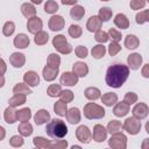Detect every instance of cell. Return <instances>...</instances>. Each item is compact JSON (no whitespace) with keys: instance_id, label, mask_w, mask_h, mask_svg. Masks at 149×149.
<instances>
[{"instance_id":"6da1fadb","label":"cell","mask_w":149,"mask_h":149,"mask_svg":"<svg viewBox=\"0 0 149 149\" xmlns=\"http://www.w3.org/2000/svg\"><path fill=\"white\" fill-rule=\"evenodd\" d=\"M128 76H129V68L122 63H115L107 69L105 80L108 86L119 88L126 83Z\"/></svg>"},{"instance_id":"7a4b0ae2","label":"cell","mask_w":149,"mask_h":149,"mask_svg":"<svg viewBox=\"0 0 149 149\" xmlns=\"http://www.w3.org/2000/svg\"><path fill=\"white\" fill-rule=\"evenodd\" d=\"M45 132L49 137H51L54 140H62L68 134V126L65 125V122L63 120L54 119L47 125Z\"/></svg>"},{"instance_id":"3957f363","label":"cell","mask_w":149,"mask_h":149,"mask_svg":"<svg viewBox=\"0 0 149 149\" xmlns=\"http://www.w3.org/2000/svg\"><path fill=\"white\" fill-rule=\"evenodd\" d=\"M84 116L88 120L102 119L105 116V109L102 106H99L94 102H87L84 106Z\"/></svg>"},{"instance_id":"277c9868","label":"cell","mask_w":149,"mask_h":149,"mask_svg":"<svg viewBox=\"0 0 149 149\" xmlns=\"http://www.w3.org/2000/svg\"><path fill=\"white\" fill-rule=\"evenodd\" d=\"M52 45L58 52H61L63 55H68L72 51V45L68 42V40L64 35H56L52 38Z\"/></svg>"},{"instance_id":"5b68a950","label":"cell","mask_w":149,"mask_h":149,"mask_svg":"<svg viewBox=\"0 0 149 149\" xmlns=\"http://www.w3.org/2000/svg\"><path fill=\"white\" fill-rule=\"evenodd\" d=\"M108 146L114 149H126L127 147V136L120 132L112 134L111 139L108 140Z\"/></svg>"},{"instance_id":"8992f818","label":"cell","mask_w":149,"mask_h":149,"mask_svg":"<svg viewBox=\"0 0 149 149\" xmlns=\"http://www.w3.org/2000/svg\"><path fill=\"white\" fill-rule=\"evenodd\" d=\"M122 128L130 135H136L140 133V129H141V121L134 116L132 118H128L125 120L123 125H122Z\"/></svg>"},{"instance_id":"52a82bcc","label":"cell","mask_w":149,"mask_h":149,"mask_svg":"<svg viewBox=\"0 0 149 149\" xmlns=\"http://www.w3.org/2000/svg\"><path fill=\"white\" fill-rule=\"evenodd\" d=\"M76 136H77V140L80 141L81 143H90L92 140V134H91L88 127H86L84 125L79 126L76 129Z\"/></svg>"},{"instance_id":"ba28073f","label":"cell","mask_w":149,"mask_h":149,"mask_svg":"<svg viewBox=\"0 0 149 149\" xmlns=\"http://www.w3.org/2000/svg\"><path fill=\"white\" fill-rule=\"evenodd\" d=\"M132 113H133V116H134V118H136V119H139V120H143V119H146V118L148 116L149 108H148L147 104H144V102H139V104H136V105L134 106Z\"/></svg>"},{"instance_id":"9c48e42d","label":"cell","mask_w":149,"mask_h":149,"mask_svg":"<svg viewBox=\"0 0 149 149\" xmlns=\"http://www.w3.org/2000/svg\"><path fill=\"white\" fill-rule=\"evenodd\" d=\"M43 27V22L40 17L37 16H33V17H29L28 19V22H27V29L29 30V33L31 34H36L38 33Z\"/></svg>"},{"instance_id":"30bf717a","label":"cell","mask_w":149,"mask_h":149,"mask_svg":"<svg viewBox=\"0 0 149 149\" xmlns=\"http://www.w3.org/2000/svg\"><path fill=\"white\" fill-rule=\"evenodd\" d=\"M64 24H65V21L63 19V16H61V15H54L49 20V28L52 31L62 30L64 28Z\"/></svg>"},{"instance_id":"8fae6325","label":"cell","mask_w":149,"mask_h":149,"mask_svg":"<svg viewBox=\"0 0 149 149\" xmlns=\"http://www.w3.org/2000/svg\"><path fill=\"white\" fill-rule=\"evenodd\" d=\"M107 137V130L104 126L101 125H95L93 127V134H92V139L95 142H104Z\"/></svg>"},{"instance_id":"7c38bea8","label":"cell","mask_w":149,"mask_h":149,"mask_svg":"<svg viewBox=\"0 0 149 149\" xmlns=\"http://www.w3.org/2000/svg\"><path fill=\"white\" fill-rule=\"evenodd\" d=\"M78 83V76L73 72H64L61 76V84L65 86H74Z\"/></svg>"},{"instance_id":"4fadbf2b","label":"cell","mask_w":149,"mask_h":149,"mask_svg":"<svg viewBox=\"0 0 149 149\" xmlns=\"http://www.w3.org/2000/svg\"><path fill=\"white\" fill-rule=\"evenodd\" d=\"M101 26H102V21L99 19V16H95V15L91 16L87 20V23H86V28L91 33H95V31L100 30Z\"/></svg>"},{"instance_id":"5bb4252c","label":"cell","mask_w":149,"mask_h":149,"mask_svg":"<svg viewBox=\"0 0 149 149\" xmlns=\"http://www.w3.org/2000/svg\"><path fill=\"white\" fill-rule=\"evenodd\" d=\"M127 64L128 68H130L132 70H137L140 69L141 64H142V56L140 54H130L127 57Z\"/></svg>"},{"instance_id":"9a60e30c","label":"cell","mask_w":149,"mask_h":149,"mask_svg":"<svg viewBox=\"0 0 149 149\" xmlns=\"http://www.w3.org/2000/svg\"><path fill=\"white\" fill-rule=\"evenodd\" d=\"M65 116H66V120H68L71 125H76V123H78V122L80 121V119H81L80 111H79L77 107H72V108L68 109Z\"/></svg>"},{"instance_id":"2e32d148","label":"cell","mask_w":149,"mask_h":149,"mask_svg":"<svg viewBox=\"0 0 149 149\" xmlns=\"http://www.w3.org/2000/svg\"><path fill=\"white\" fill-rule=\"evenodd\" d=\"M23 80L28 86H37L40 84V77L35 71H27L23 74Z\"/></svg>"},{"instance_id":"e0dca14e","label":"cell","mask_w":149,"mask_h":149,"mask_svg":"<svg viewBox=\"0 0 149 149\" xmlns=\"http://www.w3.org/2000/svg\"><path fill=\"white\" fill-rule=\"evenodd\" d=\"M50 120V113L47 109H40L36 112V114L34 115V121L37 126L44 125Z\"/></svg>"},{"instance_id":"ac0fdd59","label":"cell","mask_w":149,"mask_h":149,"mask_svg":"<svg viewBox=\"0 0 149 149\" xmlns=\"http://www.w3.org/2000/svg\"><path fill=\"white\" fill-rule=\"evenodd\" d=\"M9 62L14 68H22L26 63V57L21 52H13L9 56Z\"/></svg>"},{"instance_id":"d6986e66","label":"cell","mask_w":149,"mask_h":149,"mask_svg":"<svg viewBox=\"0 0 149 149\" xmlns=\"http://www.w3.org/2000/svg\"><path fill=\"white\" fill-rule=\"evenodd\" d=\"M129 108H130V105H128V104L125 102V101H121V102H118V104L114 106L113 113H114L115 116L121 118V116H125V115L128 114Z\"/></svg>"},{"instance_id":"ffe728a7","label":"cell","mask_w":149,"mask_h":149,"mask_svg":"<svg viewBox=\"0 0 149 149\" xmlns=\"http://www.w3.org/2000/svg\"><path fill=\"white\" fill-rule=\"evenodd\" d=\"M13 43H14L15 48H17V49H26L29 45L30 41H29V37L26 34H17L15 36Z\"/></svg>"},{"instance_id":"44dd1931","label":"cell","mask_w":149,"mask_h":149,"mask_svg":"<svg viewBox=\"0 0 149 149\" xmlns=\"http://www.w3.org/2000/svg\"><path fill=\"white\" fill-rule=\"evenodd\" d=\"M72 72L78 77H85L88 73V66L84 62H76L72 66Z\"/></svg>"},{"instance_id":"7402d4cb","label":"cell","mask_w":149,"mask_h":149,"mask_svg":"<svg viewBox=\"0 0 149 149\" xmlns=\"http://www.w3.org/2000/svg\"><path fill=\"white\" fill-rule=\"evenodd\" d=\"M43 78L47 80V81H52L56 79L57 74H58V69H55V68H51L49 65H45L43 68Z\"/></svg>"},{"instance_id":"603a6c76","label":"cell","mask_w":149,"mask_h":149,"mask_svg":"<svg viewBox=\"0 0 149 149\" xmlns=\"http://www.w3.org/2000/svg\"><path fill=\"white\" fill-rule=\"evenodd\" d=\"M3 118H5V121L9 125H13L16 120H17V111L14 109V107L9 106L5 109V113H3Z\"/></svg>"},{"instance_id":"cb8c5ba5","label":"cell","mask_w":149,"mask_h":149,"mask_svg":"<svg viewBox=\"0 0 149 149\" xmlns=\"http://www.w3.org/2000/svg\"><path fill=\"white\" fill-rule=\"evenodd\" d=\"M114 24L118 27V28H121V29H127L129 27V20L128 17L125 15V14H116L115 19H114Z\"/></svg>"},{"instance_id":"d4e9b609","label":"cell","mask_w":149,"mask_h":149,"mask_svg":"<svg viewBox=\"0 0 149 149\" xmlns=\"http://www.w3.org/2000/svg\"><path fill=\"white\" fill-rule=\"evenodd\" d=\"M21 13L23 14V16L29 19V17H33V16L36 15V8L34 7V5H31L29 2H26V3L21 5Z\"/></svg>"},{"instance_id":"484cf974","label":"cell","mask_w":149,"mask_h":149,"mask_svg":"<svg viewBox=\"0 0 149 149\" xmlns=\"http://www.w3.org/2000/svg\"><path fill=\"white\" fill-rule=\"evenodd\" d=\"M100 98H101L102 104L108 106V107H111V106H113L114 104L118 102V95H116V93H113V92H107Z\"/></svg>"},{"instance_id":"4316f807","label":"cell","mask_w":149,"mask_h":149,"mask_svg":"<svg viewBox=\"0 0 149 149\" xmlns=\"http://www.w3.org/2000/svg\"><path fill=\"white\" fill-rule=\"evenodd\" d=\"M139 44H140V41H139V38H137L135 35L128 34V35L126 36V38H125V47H126L127 49H130V50L136 49V48L139 47Z\"/></svg>"},{"instance_id":"83f0119b","label":"cell","mask_w":149,"mask_h":149,"mask_svg":"<svg viewBox=\"0 0 149 149\" xmlns=\"http://www.w3.org/2000/svg\"><path fill=\"white\" fill-rule=\"evenodd\" d=\"M70 15L72 19L74 20H81L83 16L85 15V9L83 6L80 5H74L71 9H70Z\"/></svg>"},{"instance_id":"f1b7e54d","label":"cell","mask_w":149,"mask_h":149,"mask_svg":"<svg viewBox=\"0 0 149 149\" xmlns=\"http://www.w3.org/2000/svg\"><path fill=\"white\" fill-rule=\"evenodd\" d=\"M84 94H85V98L88 100H97L101 97V92L97 87H87L84 91Z\"/></svg>"},{"instance_id":"f546056e","label":"cell","mask_w":149,"mask_h":149,"mask_svg":"<svg viewBox=\"0 0 149 149\" xmlns=\"http://www.w3.org/2000/svg\"><path fill=\"white\" fill-rule=\"evenodd\" d=\"M33 143L35 147L40 148V149H47V148H51V142L42 136H35L33 139Z\"/></svg>"},{"instance_id":"4dcf8cb0","label":"cell","mask_w":149,"mask_h":149,"mask_svg":"<svg viewBox=\"0 0 149 149\" xmlns=\"http://www.w3.org/2000/svg\"><path fill=\"white\" fill-rule=\"evenodd\" d=\"M66 111H68L66 102L59 100V101H56V102L54 104V112H55L57 115H59V116H65Z\"/></svg>"},{"instance_id":"1f68e13d","label":"cell","mask_w":149,"mask_h":149,"mask_svg":"<svg viewBox=\"0 0 149 149\" xmlns=\"http://www.w3.org/2000/svg\"><path fill=\"white\" fill-rule=\"evenodd\" d=\"M17 130H19V133H20L22 136H30V135L33 134V126H31L28 121L21 122V123L19 125V127H17Z\"/></svg>"},{"instance_id":"d6a6232c","label":"cell","mask_w":149,"mask_h":149,"mask_svg":"<svg viewBox=\"0 0 149 149\" xmlns=\"http://www.w3.org/2000/svg\"><path fill=\"white\" fill-rule=\"evenodd\" d=\"M91 54H92L93 58L100 59V58H102V57L105 56V54H106V47H104L102 44H97V45H94V47L92 48Z\"/></svg>"},{"instance_id":"836d02e7","label":"cell","mask_w":149,"mask_h":149,"mask_svg":"<svg viewBox=\"0 0 149 149\" xmlns=\"http://www.w3.org/2000/svg\"><path fill=\"white\" fill-rule=\"evenodd\" d=\"M24 102H26V94H14L8 100V104L12 107H17L20 105H23Z\"/></svg>"},{"instance_id":"e575fe53","label":"cell","mask_w":149,"mask_h":149,"mask_svg":"<svg viewBox=\"0 0 149 149\" xmlns=\"http://www.w3.org/2000/svg\"><path fill=\"white\" fill-rule=\"evenodd\" d=\"M13 93L14 94H30L31 90L28 87V85L26 83H19L14 86Z\"/></svg>"},{"instance_id":"d590c367","label":"cell","mask_w":149,"mask_h":149,"mask_svg":"<svg viewBox=\"0 0 149 149\" xmlns=\"http://www.w3.org/2000/svg\"><path fill=\"white\" fill-rule=\"evenodd\" d=\"M121 129H122V123H121L120 121H118V120H112V121H109L108 125H107V128H106L107 133H109L111 135L114 134V133L120 132Z\"/></svg>"},{"instance_id":"8d00e7d4","label":"cell","mask_w":149,"mask_h":149,"mask_svg":"<svg viewBox=\"0 0 149 149\" xmlns=\"http://www.w3.org/2000/svg\"><path fill=\"white\" fill-rule=\"evenodd\" d=\"M49 40V35L43 31V30H40L38 33L35 34V37H34V41L37 45H44Z\"/></svg>"},{"instance_id":"74e56055","label":"cell","mask_w":149,"mask_h":149,"mask_svg":"<svg viewBox=\"0 0 149 149\" xmlns=\"http://www.w3.org/2000/svg\"><path fill=\"white\" fill-rule=\"evenodd\" d=\"M112 14H113V12H112L111 8H108V7H102V8L99 9L98 16H99V19H100L102 22H107V21H109V19L112 17Z\"/></svg>"},{"instance_id":"f35d334b","label":"cell","mask_w":149,"mask_h":149,"mask_svg":"<svg viewBox=\"0 0 149 149\" xmlns=\"http://www.w3.org/2000/svg\"><path fill=\"white\" fill-rule=\"evenodd\" d=\"M31 118V111L30 108H22L20 111H17V120L21 122H26L29 121V119Z\"/></svg>"},{"instance_id":"ab89813d","label":"cell","mask_w":149,"mask_h":149,"mask_svg":"<svg viewBox=\"0 0 149 149\" xmlns=\"http://www.w3.org/2000/svg\"><path fill=\"white\" fill-rule=\"evenodd\" d=\"M47 63H48L49 66L55 68V69H58V68H59V64H61V57H59L57 54H50V55L48 56Z\"/></svg>"},{"instance_id":"60d3db41","label":"cell","mask_w":149,"mask_h":149,"mask_svg":"<svg viewBox=\"0 0 149 149\" xmlns=\"http://www.w3.org/2000/svg\"><path fill=\"white\" fill-rule=\"evenodd\" d=\"M58 10V5L55 0H48L44 5V12L48 14H54Z\"/></svg>"},{"instance_id":"b9f144b4","label":"cell","mask_w":149,"mask_h":149,"mask_svg":"<svg viewBox=\"0 0 149 149\" xmlns=\"http://www.w3.org/2000/svg\"><path fill=\"white\" fill-rule=\"evenodd\" d=\"M135 20H136V23H139V24H143V23L148 22L149 21V10L144 9V10L137 13L135 16Z\"/></svg>"},{"instance_id":"7bdbcfd3","label":"cell","mask_w":149,"mask_h":149,"mask_svg":"<svg viewBox=\"0 0 149 149\" xmlns=\"http://www.w3.org/2000/svg\"><path fill=\"white\" fill-rule=\"evenodd\" d=\"M83 34V29L80 26H77V24H71L70 28H69V35L72 37V38H78L80 37Z\"/></svg>"},{"instance_id":"ee69618b","label":"cell","mask_w":149,"mask_h":149,"mask_svg":"<svg viewBox=\"0 0 149 149\" xmlns=\"http://www.w3.org/2000/svg\"><path fill=\"white\" fill-rule=\"evenodd\" d=\"M61 92H62V87H61V85H58V84H52V85H50V86L48 87V90H47L48 95L51 97V98L58 97Z\"/></svg>"},{"instance_id":"f6af8a7d","label":"cell","mask_w":149,"mask_h":149,"mask_svg":"<svg viewBox=\"0 0 149 149\" xmlns=\"http://www.w3.org/2000/svg\"><path fill=\"white\" fill-rule=\"evenodd\" d=\"M15 30V24L13 21H7L2 27V34L5 36H10Z\"/></svg>"},{"instance_id":"bcb514c9","label":"cell","mask_w":149,"mask_h":149,"mask_svg":"<svg viewBox=\"0 0 149 149\" xmlns=\"http://www.w3.org/2000/svg\"><path fill=\"white\" fill-rule=\"evenodd\" d=\"M59 98H61V100L62 101H64V102H66V104H69V102H71L72 100H73V93L70 91V90H62V92L59 93V95H58Z\"/></svg>"},{"instance_id":"7dc6e473","label":"cell","mask_w":149,"mask_h":149,"mask_svg":"<svg viewBox=\"0 0 149 149\" xmlns=\"http://www.w3.org/2000/svg\"><path fill=\"white\" fill-rule=\"evenodd\" d=\"M94 38H95V41L99 42V43H105V42H107V41L109 40L108 34H107L106 31L101 30V29L98 30V31H95V36H94Z\"/></svg>"},{"instance_id":"c3c4849f","label":"cell","mask_w":149,"mask_h":149,"mask_svg":"<svg viewBox=\"0 0 149 149\" xmlns=\"http://www.w3.org/2000/svg\"><path fill=\"white\" fill-rule=\"evenodd\" d=\"M23 139H22V135L21 136H19V135H14V136H12L10 137V140H9V144L12 146V147H14V148H17V147H22L23 146Z\"/></svg>"},{"instance_id":"681fc988","label":"cell","mask_w":149,"mask_h":149,"mask_svg":"<svg viewBox=\"0 0 149 149\" xmlns=\"http://www.w3.org/2000/svg\"><path fill=\"white\" fill-rule=\"evenodd\" d=\"M108 37L112 40V42H119L120 40H121V33L120 31H118L116 29H114V28H111L109 30H108Z\"/></svg>"},{"instance_id":"f907efd6","label":"cell","mask_w":149,"mask_h":149,"mask_svg":"<svg viewBox=\"0 0 149 149\" xmlns=\"http://www.w3.org/2000/svg\"><path fill=\"white\" fill-rule=\"evenodd\" d=\"M74 52H76V56L79 57V58H85L87 57V54H88V50L86 47L84 45H78L76 49H74Z\"/></svg>"},{"instance_id":"816d5d0a","label":"cell","mask_w":149,"mask_h":149,"mask_svg":"<svg viewBox=\"0 0 149 149\" xmlns=\"http://www.w3.org/2000/svg\"><path fill=\"white\" fill-rule=\"evenodd\" d=\"M123 101L127 102L128 105L135 104V102L137 101V95H136V93H134V92H127L126 95H125V98H123Z\"/></svg>"},{"instance_id":"f5cc1de1","label":"cell","mask_w":149,"mask_h":149,"mask_svg":"<svg viewBox=\"0 0 149 149\" xmlns=\"http://www.w3.org/2000/svg\"><path fill=\"white\" fill-rule=\"evenodd\" d=\"M120 50H121V47L119 45L118 42H112V43L108 45V54H109L111 56H115Z\"/></svg>"},{"instance_id":"db71d44e","label":"cell","mask_w":149,"mask_h":149,"mask_svg":"<svg viewBox=\"0 0 149 149\" xmlns=\"http://www.w3.org/2000/svg\"><path fill=\"white\" fill-rule=\"evenodd\" d=\"M129 6L132 9H141L146 6V0H130Z\"/></svg>"},{"instance_id":"11a10c76","label":"cell","mask_w":149,"mask_h":149,"mask_svg":"<svg viewBox=\"0 0 149 149\" xmlns=\"http://www.w3.org/2000/svg\"><path fill=\"white\" fill-rule=\"evenodd\" d=\"M68 147V142L65 140H58L55 144L51 143V149H65Z\"/></svg>"},{"instance_id":"9f6ffc18","label":"cell","mask_w":149,"mask_h":149,"mask_svg":"<svg viewBox=\"0 0 149 149\" xmlns=\"http://www.w3.org/2000/svg\"><path fill=\"white\" fill-rule=\"evenodd\" d=\"M142 76L144 78H149V64H144L142 69Z\"/></svg>"},{"instance_id":"6f0895ef","label":"cell","mask_w":149,"mask_h":149,"mask_svg":"<svg viewBox=\"0 0 149 149\" xmlns=\"http://www.w3.org/2000/svg\"><path fill=\"white\" fill-rule=\"evenodd\" d=\"M6 70H7V65H6L5 61L0 58V74H3L6 72Z\"/></svg>"},{"instance_id":"680465c9","label":"cell","mask_w":149,"mask_h":149,"mask_svg":"<svg viewBox=\"0 0 149 149\" xmlns=\"http://www.w3.org/2000/svg\"><path fill=\"white\" fill-rule=\"evenodd\" d=\"M77 1L78 0H61V2L63 5H73V6L77 3Z\"/></svg>"},{"instance_id":"91938a15","label":"cell","mask_w":149,"mask_h":149,"mask_svg":"<svg viewBox=\"0 0 149 149\" xmlns=\"http://www.w3.org/2000/svg\"><path fill=\"white\" fill-rule=\"evenodd\" d=\"M5 136H6V132H5V128L0 126V141H1V140H3V139H5Z\"/></svg>"},{"instance_id":"94428289","label":"cell","mask_w":149,"mask_h":149,"mask_svg":"<svg viewBox=\"0 0 149 149\" xmlns=\"http://www.w3.org/2000/svg\"><path fill=\"white\" fill-rule=\"evenodd\" d=\"M5 85V77L2 74H0V87H2Z\"/></svg>"},{"instance_id":"6125c7cd","label":"cell","mask_w":149,"mask_h":149,"mask_svg":"<svg viewBox=\"0 0 149 149\" xmlns=\"http://www.w3.org/2000/svg\"><path fill=\"white\" fill-rule=\"evenodd\" d=\"M148 142H149V139H146L144 142H143V144H142V148H143V149H146V148L148 147Z\"/></svg>"},{"instance_id":"be15d7a7","label":"cell","mask_w":149,"mask_h":149,"mask_svg":"<svg viewBox=\"0 0 149 149\" xmlns=\"http://www.w3.org/2000/svg\"><path fill=\"white\" fill-rule=\"evenodd\" d=\"M33 3H35V5H40V3H42V1L43 0H30Z\"/></svg>"},{"instance_id":"e7e4bbea","label":"cell","mask_w":149,"mask_h":149,"mask_svg":"<svg viewBox=\"0 0 149 149\" xmlns=\"http://www.w3.org/2000/svg\"><path fill=\"white\" fill-rule=\"evenodd\" d=\"M72 149H80L79 146H72Z\"/></svg>"},{"instance_id":"03108f58","label":"cell","mask_w":149,"mask_h":149,"mask_svg":"<svg viewBox=\"0 0 149 149\" xmlns=\"http://www.w3.org/2000/svg\"><path fill=\"white\" fill-rule=\"evenodd\" d=\"M100 1H109V0H100Z\"/></svg>"}]
</instances>
